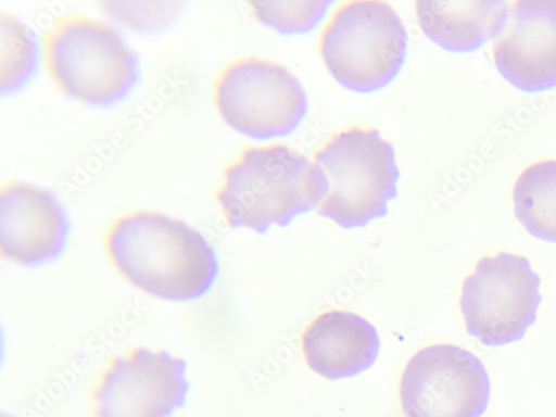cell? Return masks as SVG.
<instances>
[{
  "instance_id": "9c48e42d",
  "label": "cell",
  "mask_w": 556,
  "mask_h": 417,
  "mask_svg": "<svg viewBox=\"0 0 556 417\" xmlns=\"http://www.w3.org/2000/svg\"><path fill=\"white\" fill-rule=\"evenodd\" d=\"M188 363L166 351L134 348L113 357L92 388V417H170L190 393Z\"/></svg>"
},
{
  "instance_id": "7a4b0ae2",
  "label": "cell",
  "mask_w": 556,
  "mask_h": 417,
  "mask_svg": "<svg viewBox=\"0 0 556 417\" xmlns=\"http://www.w3.org/2000/svg\"><path fill=\"white\" fill-rule=\"evenodd\" d=\"M326 182L311 159L283 144L248 146L220 172L214 193L230 227L265 235L317 208Z\"/></svg>"
},
{
  "instance_id": "e0dca14e",
  "label": "cell",
  "mask_w": 556,
  "mask_h": 417,
  "mask_svg": "<svg viewBox=\"0 0 556 417\" xmlns=\"http://www.w3.org/2000/svg\"><path fill=\"white\" fill-rule=\"evenodd\" d=\"M101 11L127 27L151 30L164 25L173 15L168 3H97Z\"/></svg>"
},
{
  "instance_id": "277c9868",
  "label": "cell",
  "mask_w": 556,
  "mask_h": 417,
  "mask_svg": "<svg viewBox=\"0 0 556 417\" xmlns=\"http://www.w3.org/2000/svg\"><path fill=\"white\" fill-rule=\"evenodd\" d=\"M46 73L62 94L109 106L138 81V60L112 24L84 14L56 17L40 38Z\"/></svg>"
},
{
  "instance_id": "5b68a950",
  "label": "cell",
  "mask_w": 556,
  "mask_h": 417,
  "mask_svg": "<svg viewBox=\"0 0 556 417\" xmlns=\"http://www.w3.org/2000/svg\"><path fill=\"white\" fill-rule=\"evenodd\" d=\"M407 31L394 8L383 0H348L321 26L319 56L349 90L369 94L389 86L407 54Z\"/></svg>"
},
{
  "instance_id": "2e32d148",
  "label": "cell",
  "mask_w": 556,
  "mask_h": 417,
  "mask_svg": "<svg viewBox=\"0 0 556 417\" xmlns=\"http://www.w3.org/2000/svg\"><path fill=\"white\" fill-rule=\"evenodd\" d=\"M261 24L285 35L314 30L328 15L332 2H249Z\"/></svg>"
},
{
  "instance_id": "7c38bea8",
  "label": "cell",
  "mask_w": 556,
  "mask_h": 417,
  "mask_svg": "<svg viewBox=\"0 0 556 417\" xmlns=\"http://www.w3.org/2000/svg\"><path fill=\"white\" fill-rule=\"evenodd\" d=\"M305 365L319 378L340 381L366 372L379 359L378 329L365 317L342 309L316 315L301 333Z\"/></svg>"
},
{
  "instance_id": "30bf717a",
  "label": "cell",
  "mask_w": 556,
  "mask_h": 417,
  "mask_svg": "<svg viewBox=\"0 0 556 417\" xmlns=\"http://www.w3.org/2000/svg\"><path fill=\"white\" fill-rule=\"evenodd\" d=\"M68 219L48 189L18 179L0 188V253L21 266L59 257L68 239Z\"/></svg>"
},
{
  "instance_id": "ba28073f",
  "label": "cell",
  "mask_w": 556,
  "mask_h": 417,
  "mask_svg": "<svg viewBox=\"0 0 556 417\" xmlns=\"http://www.w3.org/2000/svg\"><path fill=\"white\" fill-rule=\"evenodd\" d=\"M403 417H482L491 399L483 362L466 348L435 343L414 352L397 387Z\"/></svg>"
},
{
  "instance_id": "3957f363",
  "label": "cell",
  "mask_w": 556,
  "mask_h": 417,
  "mask_svg": "<svg viewBox=\"0 0 556 417\" xmlns=\"http://www.w3.org/2000/svg\"><path fill=\"white\" fill-rule=\"evenodd\" d=\"M311 160L326 182L320 216L346 229L383 218L397 197L400 172L389 139L374 126L350 125L331 132Z\"/></svg>"
},
{
  "instance_id": "9a60e30c",
  "label": "cell",
  "mask_w": 556,
  "mask_h": 417,
  "mask_svg": "<svg viewBox=\"0 0 556 417\" xmlns=\"http://www.w3.org/2000/svg\"><path fill=\"white\" fill-rule=\"evenodd\" d=\"M2 90L22 86L37 62V45L31 30L14 14L2 11Z\"/></svg>"
},
{
  "instance_id": "4fadbf2b",
  "label": "cell",
  "mask_w": 556,
  "mask_h": 417,
  "mask_svg": "<svg viewBox=\"0 0 556 417\" xmlns=\"http://www.w3.org/2000/svg\"><path fill=\"white\" fill-rule=\"evenodd\" d=\"M417 23L426 36L452 53H472L495 39L506 24L508 2L414 3Z\"/></svg>"
},
{
  "instance_id": "8992f818",
  "label": "cell",
  "mask_w": 556,
  "mask_h": 417,
  "mask_svg": "<svg viewBox=\"0 0 556 417\" xmlns=\"http://www.w3.org/2000/svg\"><path fill=\"white\" fill-rule=\"evenodd\" d=\"M212 99L225 124L261 141L291 135L308 112L299 78L283 64L254 55L230 60L218 71Z\"/></svg>"
},
{
  "instance_id": "6da1fadb",
  "label": "cell",
  "mask_w": 556,
  "mask_h": 417,
  "mask_svg": "<svg viewBox=\"0 0 556 417\" xmlns=\"http://www.w3.org/2000/svg\"><path fill=\"white\" fill-rule=\"evenodd\" d=\"M105 254L124 280L148 295L187 302L217 281L215 251L198 229L166 214L135 210L116 216L103 237Z\"/></svg>"
},
{
  "instance_id": "5bb4252c",
  "label": "cell",
  "mask_w": 556,
  "mask_h": 417,
  "mask_svg": "<svg viewBox=\"0 0 556 417\" xmlns=\"http://www.w3.org/2000/svg\"><path fill=\"white\" fill-rule=\"evenodd\" d=\"M515 215L528 233L556 244V157L523 166L513 187Z\"/></svg>"
},
{
  "instance_id": "8fae6325",
  "label": "cell",
  "mask_w": 556,
  "mask_h": 417,
  "mask_svg": "<svg viewBox=\"0 0 556 417\" xmlns=\"http://www.w3.org/2000/svg\"><path fill=\"white\" fill-rule=\"evenodd\" d=\"M492 56L503 78L519 90L538 94L555 89L556 0L509 3Z\"/></svg>"
},
{
  "instance_id": "52a82bcc",
  "label": "cell",
  "mask_w": 556,
  "mask_h": 417,
  "mask_svg": "<svg viewBox=\"0 0 556 417\" xmlns=\"http://www.w3.org/2000/svg\"><path fill=\"white\" fill-rule=\"evenodd\" d=\"M541 302V278L530 260L497 252L479 258L463 280L458 306L471 338L501 348L525 339Z\"/></svg>"
}]
</instances>
